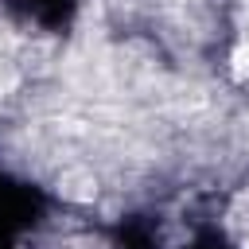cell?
<instances>
[{
    "label": "cell",
    "mask_w": 249,
    "mask_h": 249,
    "mask_svg": "<svg viewBox=\"0 0 249 249\" xmlns=\"http://www.w3.org/2000/svg\"><path fill=\"white\" fill-rule=\"evenodd\" d=\"M245 249H249V237H245Z\"/></svg>",
    "instance_id": "cell-1"
}]
</instances>
